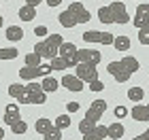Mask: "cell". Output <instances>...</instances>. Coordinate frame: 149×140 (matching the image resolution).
<instances>
[{
    "instance_id": "cell-15",
    "label": "cell",
    "mask_w": 149,
    "mask_h": 140,
    "mask_svg": "<svg viewBox=\"0 0 149 140\" xmlns=\"http://www.w3.org/2000/svg\"><path fill=\"white\" fill-rule=\"evenodd\" d=\"M74 53H77V47H74V43H62L60 45V49H58V55L60 57H64V59H70V62L77 66V62H74Z\"/></svg>"
},
{
    "instance_id": "cell-25",
    "label": "cell",
    "mask_w": 149,
    "mask_h": 140,
    "mask_svg": "<svg viewBox=\"0 0 149 140\" xmlns=\"http://www.w3.org/2000/svg\"><path fill=\"white\" fill-rule=\"evenodd\" d=\"M17 55H19V51L15 47H6V49L0 47V59H15Z\"/></svg>"
},
{
    "instance_id": "cell-35",
    "label": "cell",
    "mask_w": 149,
    "mask_h": 140,
    "mask_svg": "<svg viewBox=\"0 0 149 140\" xmlns=\"http://www.w3.org/2000/svg\"><path fill=\"white\" fill-rule=\"evenodd\" d=\"M34 34H36V36H47L49 32H47L45 26H36V28H34Z\"/></svg>"
},
{
    "instance_id": "cell-8",
    "label": "cell",
    "mask_w": 149,
    "mask_h": 140,
    "mask_svg": "<svg viewBox=\"0 0 149 140\" xmlns=\"http://www.w3.org/2000/svg\"><path fill=\"white\" fill-rule=\"evenodd\" d=\"M83 41L85 43H98V45H113L115 34H111V32H98V30H87V32H83Z\"/></svg>"
},
{
    "instance_id": "cell-1",
    "label": "cell",
    "mask_w": 149,
    "mask_h": 140,
    "mask_svg": "<svg viewBox=\"0 0 149 140\" xmlns=\"http://www.w3.org/2000/svg\"><path fill=\"white\" fill-rule=\"evenodd\" d=\"M92 19V13L85 9L81 2H72L66 11L60 13V17H58V21L62 28H74V26H79V23H87Z\"/></svg>"
},
{
    "instance_id": "cell-38",
    "label": "cell",
    "mask_w": 149,
    "mask_h": 140,
    "mask_svg": "<svg viewBox=\"0 0 149 140\" xmlns=\"http://www.w3.org/2000/svg\"><path fill=\"white\" fill-rule=\"evenodd\" d=\"M40 2H45V0H26V4L34 6V9H36V4H40Z\"/></svg>"
},
{
    "instance_id": "cell-34",
    "label": "cell",
    "mask_w": 149,
    "mask_h": 140,
    "mask_svg": "<svg viewBox=\"0 0 149 140\" xmlns=\"http://www.w3.org/2000/svg\"><path fill=\"white\" fill-rule=\"evenodd\" d=\"M90 89H92V91H102L104 85H102V81H100V79H96V81L90 83Z\"/></svg>"
},
{
    "instance_id": "cell-24",
    "label": "cell",
    "mask_w": 149,
    "mask_h": 140,
    "mask_svg": "<svg viewBox=\"0 0 149 140\" xmlns=\"http://www.w3.org/2000/svg\"><path fill=\"white\" fill-rule=\"evenodd\" d=\"M40 87H43L45 93H49V91H56L58 89V81L53 77H45L43 79V83H40Z\"/></svg>"
},
{
    "instance_id": "cell-26",
    "label": "cell",
    "mask_w": 149,
    "mask_h": 140,
    "mask_svg": "<svg viewBox=\"0 0 149 140\" xmlns=\"http://www.w3.org/2000/svg\"><path fill=\"white\" fill-rule=\"evenodd\" d=\"M98 19H100L102 23H113L111 13H109V6H100V9H98Z\"/></svg>"
},
{
    "instance_id": "cell-31",
    "label": "cell",
    "mask_w": 149,
    "mask_h": 140,
    "mask_svg": "<svg viewBox=\"0 0 149 140\" xmlns=\"http://www.w3.org/2000/svg\"><path fill=\"white\" fill-rule=\"evenodd\" d=\"M22 91H24V85H19V83H13V85H9V96L11 98H19L22 96Z\"/></svg>"
},
{
    "instance_id": "cell-10",
    "label": "cell",
    "mask_w": 149,
    "mask_h": 140,
    "mask_svg": "<svg viewBox=\"0 0 149 140\" xmlns=\"http://www.w3.org/2000/svg\"><path fill=\"white\" fill-rule=\"evenodd\" d=\"M74 74L83 83H92V81L98 79V70H96V66H92V64H77L74 66Z\"/></svg>"
},
{
    "instance_id": "cell-11",
    "label": "cell",
    "mask_w": 149,
    "mask_h": 140,
    "mask_svg": "<svg viewBox=\"0 0 149 140\" xmlns=\"http://www.w3.org/2000/svg\"><path fill=\"white\" fill-rule=\"evenodd\" d=\"M132 23L136 26L139 30L149 23V4H139L136 6V13H134V17H132Z\"/></svg>"
},
{
    "instance_id": "cell-9",
    "label": "cell",
    "mask_w": 149,
    "mask_h": 140,
    "mask_svg": "<svg viewBox=\"0 0 149 140\" xmlns=\"http://www.w3.org/2000/svg\"><path fill=\"white\" fill-rule=\"evenodd\" d=\"M109 13H111L113 23H128V21H130V15H128L126 4L119 2V0H115V2L109 4Z\"/></svg>"
},
{
    "instance_id": "cell-23",
    "label": "cell",
    "mask_w": 149,
    "mask_h": 140,
    "mask_svg": "<svg viewBox=\"0 0 149 140\" xmlns=\"http://www.w3.org/2000/svg\"><path fill=\"white\" fill-rule=\"evenodd\" d=\"M143 98H145L143 87H130L128 89V100H130V102H143Z\"/></svg>"
},
{
    "instance_id": "cell-36",
    "label": "cell",
    "mask_w": 149,
    "mask_h": 140,
    "mask_svg": "<svg viewBox=\"0 0 149 140\" xmlns=\"http://www.w3.org/2000/svg\"><path fill=\"white\" fill-rule=\"evenodd\" d=\"M66 110H68V112H77L79 110V102H68V104H66Z\"/></svg>"
},
{
    "instance_id": "cell-28",
    "label": "cell",
    "mask_w": 149,
    "mask_h": 140,
    "mask_svg": "<svg viewBox=\"0 0 149 140\" xmlns=\"http://www.w3.org/2000/svg\"><path fill=\"white\" fill-rule=\"evenodd\" d=\"M53 125H56V128H60V130H66L70 125V117L68 115H60L56 121H53Z\"/></svg>"
},
{
    "instance_id": "cell-4",
    "label": "cell",
    "mask_w": 149,
    "mask_h": 140,
    "mask_svg": "<svg viewBox=\"0 0 149 140\" xmlns=\"http://www.w3.org/2000/svg\"><path fill=\"white\" fill-rule=\"evenodd\" d=\"M62 43H64V38L60 34H49L47 38H43V41H38L34 45V53H38L40 57L53 59V57H58V49Z\"/></svg>"
},
{
    "instance_id": "cell-37",
    "label": "cell",
    "mask_w": 149,
    "mask_h": 140,
    "mask_svg": "<svg viewBox=\"0 0 149 140\" xmlns=\"http://www.w3.org/2000/svg\"><path fill=\"white\" fill-rule=\"evenodd\" d=\"M134 140H149V130H147V132H143V134H139Z\"/></svg>"
},
{
    "instance_id": "cell-32",
    "label": "cell",
    "mask_w": 149,
    "mask_h": 140,
    "mask_svg": "<svg viewBox=\"0 0 149 140\" xmlns=\"http://www.w3.org/2000/svg\"><path fill=\"white\" fill-rule=\"evenodd\" d=\"M26 66H40V55L38 53H28L26 55Z\"/></svg>"
},
{
    "instance_id": "cell-12",
    "label": "cell",
    "mask_w": 149,
    "mask_h": 140,
    "mask_svg": "<svg viewBox=\"0 0 149 140\" xmlns=\"http://www.w3.org/2000/svg\"><path fill=\"white\" fill-rule=\"evenodd\" d=\"M62 87H66L68 91H83L85 87H83V81L77 77V74H64L62 77Z\"/></svg>"
},
{
    "instance_id": "cell-14",
    "label": "cell",
    "mask_w": 149,
    "mask_h": 140,
    "mask_svg": "<svg viewBox=\"0 0 149 140\" xmlns=\"http://www.w3.org/2000/svg\"><path fill=\"white\" fill-rule=\"evenodd\" d=\"M2 117H4V123L11 128L13 123H17L19 119H22V117H19V106H17V104H6V108H4V115H2Z\"/></svg>"
},
{
    "instance_id": "cell-7",
    "label": "cell",
    "mask_w": 149,
    "mask_h": 140,
    "mask_svg": "<svg viewBox=\"0 0 149 140\" xmlns=\"http://www.w3.org/2000/svg\"><path fill=\"white\" fill-rule=\"evenodd\" d=\"M100 59H102V53L96 51V49H77V53H74V62H77V64L98 66Z\"/></svg>"
},
{
    "instance_id": "cell-2",
    "label": "cell",
    "mask_w": 149,
    "mask_h": 140,
    "mask_svg": "<svg viewBox=\"0 0 149 140\" xmlns=\"http://www.w3.org/2000/svg\"><path fill=\"white\" fill-rule=\"evenodd\" d=\"M136 70H139V59L132 57V55H126V57L117 59V62H111L107 66V72H109L117 83H126Z\"/></svg>"
},
{
    "instance_id": "cell-29",
    "label": "cell",
    "mask_w": 149,
    "mask_h": 140,
    "mask_svg": "<svg viewBox=\"0 0 149 140\" xmlns=\"http://www.w3.org/2000/svg\"><path fill=\"white\" fill-rule=\"evenodd\" d=\"M45 140H62V130L53 125V128H51V130L45 134Z\"/></svg>"
},
{
    "instance_id": "cell-13",
    "label": "cell",
    "mask_w": 149,
    "mask_h": 140,
    "mask_svg": "<svg viewBox=\"0 0 149 140\" xmlns=\"http://www.w3.org/2000/svg\"><path fill=\"white\" fill-rule=\"evenodd\" d=\"M102 138H109V128L107 125H94L87 134H83V140H102Z\"/></svg>"
},
{
    "instance_id": "cell-16",
    "label": "cell",
    "mask_w": 149,
    "mask_h": 140,
    "mask_svg": "<svg viewBox=\"0 0 149 140\" xmlns=\"http://www.w3.org/2000/svg\"><path fill=\"white\" fill-rule=\"evenodd\" d=\"M134 121H149V104H136L130 110Z\"/></svg>"
},
{
    "instance_id": "cell-39",
    "label": "cell",
    "mask_w": 149,
    "mask_h": 140,
    "mask_svg": "<svg viewBox=\"0 0 149 140\" xmlns=\"http://www.w3.org/2000/svg\"><path fill=\"white\" fill-rule=\"evenodd\" d=\"M49 6H58V4H62V0H45Z\"/></svg>"
},
{
    "instance_id": "cell-3",
    "label": "cell",
    "mask_w": 149,
    "mask_h": 140,
    "mask_svg": "<svg viewBox=\"0 0 149 140\" xmlns=\"http://www.w3.org/2000/svg\"><path fill=\"white\" fill-rule=\"evenodd\" d=\"M104 112H107V102H104V100H94L92 106L85 112L83 121L79 123V132H81V134H87L94 125H98V119L102 117Z\"/></svg>"
},
{
    "instance_id": "cell-33",
    "label": "cell",
    "mask_w": 149,
    "mask_h": 140,
    "mask_svg": "<svg viewBox=\"0 0 149 140\" xmlns=\"http://www.w3.org/2000/svg\"><path fill=\"white\" fill-rule=\"evenodd\" d=\"M115 117H117V119H124L126 115H128V108H126V106H115Z\"/></svg>"
},
{
    "instance_id": "cell-30",
    "label": "cell",
    "mask_w": 149,
    "mask_h": 140,
    "mask_svg": "<svg viewBox=\"0 0 149 140\" xmlns=\"http://www.w3.org/2000/svg\"><path fill=\"white\" fill-rule=\"evenodd\" d=\"M139 43L141 45H149V23L139 30Z\"/></svg>"
},
{
    "instance_id": "cell-19",
    "label": "cell",
    "mask_w": 149,
    "mask_h": 140,
    "mask_svg": "<svg viewBox=\"0 0 149 140\" xmlns=\"http://www.w3.org/2000/svg\"><path fill=\"white\" fill-rule=\"evenodd\" d=\"M9 41H13V43H17V41H22L24 38V30L19 28V26H9L6 28V34H4Z\"/></svg>"
},
{
    "instance_id": "cell-27",
    "label": "cell",
    "mask_w": 149,
    "mask_h": 140,
    "mask_svg": "<svg viewBox=\"0 0 149 140\" xmlns=\"http://www.w3.org/2000/svg\"><path fill=\"white\" fill-rule=\"evenodd\" d=\"M11 132H13V134H17V136H19V134H26V132H28V123L19 119L17 123H13V125H11Z\"/></svg>"
},
{
    "instance_id": "cell-41",
    "label": "cell",
    "mask_w": 149,
    "mask_h": 140,
    "mask_svg": "<svg viewBox=\"0 0 149 140\" xmlns=\"http://www.w3.org/2000/svg\"><path fill=\"white\" fill-rule=\"evenodd\" d=\"M2 23H4V21H2V17H0V28H2Z\"/></svg>"
},
{
    "instance_id": "cell-5",
    "label": "cell",
    "mask_w": 149,
    "mask_h": 140,
    "mask_svg": "<svg viewBox=\"0 0 149 140\" xmlns=\"http://www.w3.org/2000/svg\"><path fill=\"white\" fill-rule=\"evenodd\" d=\"M45 102H47V93L34 81L28 83V85H24L22 96L17 98V104H45Z\"/></svg>"
},
{
    "instance_id": "cell-21",
    "label": "cell",
    "mask_w": 149,
    "mask_h": 140,
    "mask_svg": "<svg viewBox=\"0 0 149 140\" xmlns=\"http://www.w3.org/2000/svg\"><path fill=\"white\" fill-rule=\"evenodd\" d=\"M36 17V9L30 4H24L22 9H19V19H24V21H32V19Z\"/></svg>"
},
{
    "instance_id": "cell-40",
    "label": "cell",
    "mask_w": 149,
    "mask_h": 140,
    "mask_svg": "<svg viewBox=\"0 0 149 140\" xmlns=\"http://www.w3.org/2000/svg\"><path fill=\"white\" fill-rule=\"evenodd\" d=\"M2 138H4V130H2V128H0V140H2Z\"/></svg>"
},
{
    "instance_id": "cell-6",
    "label": "cell",
    "mask_w": 149,
    "mask_h": 140,
    "mask_svg": "<svg viewBox=\"0 0 149 140\" xmlns=\"http://www.w3.org/2000/svg\"><path fill=\"white\" fill-rule=\"evenodd\" d=\"M51 72V66L49 64H40V66H24L22 70H19V77L24 79V81H34L38 77H49Z\"/></svg>"
},
{
    "instance_id": "cell-20",
    "label": "cell",
    "mask_w": 149,
    "mask_h": 140,
    "mask_svg": "<svg viewBox=\"0 0 149 140\" xmlns=\"http://www.w3.org/2000/svg\"><path fill=\"white\" fill-rule=\"evenodd\" d=\"M53 128V121H49V119H45V117H40V119H36V123H34V130L38 132V134H47Z\"/></svg>"
},
{
    "instance_id": "cell-17",
    "label": "cell",
    "mask_w": 149,
    "mask_h": 140,
    "mask_svg": "<svg viewBox=\"0 0 149 140\" xmlns=\"http://www.w3.org/2000/svg\"><path fill=\"white\" fill-rule=\"evenodd\" d=\"M49 66H51V70H66V68H74V64L70 62V59H64V57H53L49 59Z\"/></svg>"
},
{
    "instance_id": "cell-22",
    "label": "cell",
    "mask_w": 149,
    "mask_h": 140,
    "mask_svg": "<svg viewBox=\"0 0 149 140\" xmlns=\"http://www.w3.org/2000/svg\"><path fill=\"white\" fill-rule=\"evenodd\" d=\"M113 47H115V49H117L119 53H124V51L130 49V38H128V36H115Z\"/></svg>"
},
{
    "instance_id": "cell-18",
    "label": "cell",
    "mask_w": 149,
    "mask_h": 140,
    "mask_svg": "<svg viewBox=\"0 0 149 140\" xmlns=\"http://www.w3.org/2000/svg\"><path fill=\"white\" fill-rule=\"evenodd\" d=\"M124 134H126V128H124V125H121L119 121H115V123L109 125V138H111V140H119V138H124Z\"/></svg>"
}]
</instances>
